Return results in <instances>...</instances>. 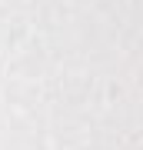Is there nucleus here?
Here are the masks:
<instances>
[]
</instances>
